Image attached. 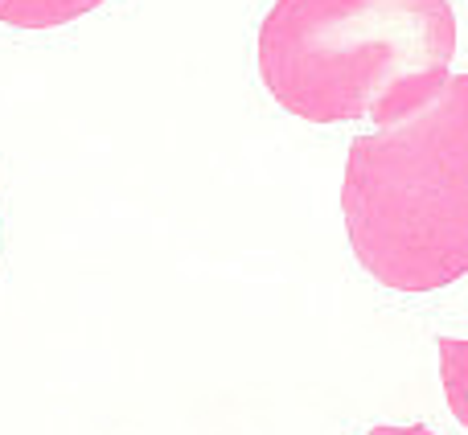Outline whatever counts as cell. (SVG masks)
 Returning a JSON list of instances; mask_svg holds the SVG:
<instances>
[{"label": "cell", "instance_id": "cell-3", "mask_svg": "<svg viewBox=\"0 0 468 435\" xmlns=\"http://www.w3.org/2000/svg\"><path fill=\"white\" fill-rule=\"evenodd\" d=\"M99 5L103 0H0V21L16 29H54V25L79 21Z\"/></svg>", "mask_w": 468, "mask_h": 435}, {"label": "cell", "instance_id": "cell-5", "mask_svg": "<svg viewBox=\"0 0 468 435\" xmlns=\"http://www.w3.org/2000/svg\"><path fill=\"white\" fill-rule=\"evenodd\" d=\"M370 435H436V431L423 428V423H415V428H374Z\"/></svg>", "mask_w": 468, "mask_h": 435}, {"label": "cell", "instance_id": "cell-2", "mask_svg": "<svg viewBox=\"0 0 468 435\" xmlns=\"http://www.w3.org/2000/svg\"><path fill=\"white\" fill-rule=\"evenodd\" d=\"M341 214L357 263L387 288L436 292L468 275V74L349 144Z\"/></svg>", "mask_w": 468, "mask_h": 435}, {"label": "cell", "instance_id": "cell-4", "mask_svg": "<svg viewBox=\"0 0 468 435\" xmlns=\"http://www.w3.org/2000/svg\"><path fill=\"white\" fill-rule=\"evenodd\" d=\"M440 382H444V398L452 415L468 428V341L461 337H440Z\"/></svg>", "mask_w": 468, "mask_h": 435}, {"label": "cell", "instance_id": "cell-1", "mask_svg": "<svg viewBox=\"0 0 468 435\" xmlns=\"http://www.w3.org/2000/svg\"><path fill=\"white\" fill-rule=\"evenodd\" d=\"M456 58L448 0H275L259 29V74L308 123L403 120L440 95Z\"/></svg>", "mask_w": 468, "mask_h": 435}]
</instances>
